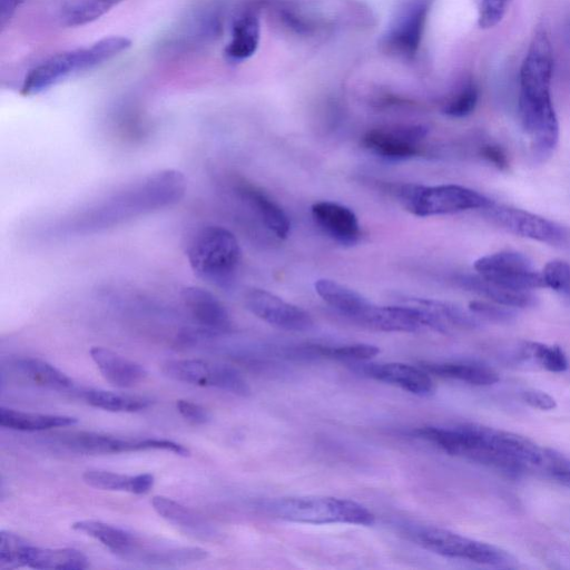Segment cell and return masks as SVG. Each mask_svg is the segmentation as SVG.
<instances>
[{
    "mask_svg": "<svg viewBox=\"0 0 570 570\" xmlns=\"http://www.w3.org/2000/svg\"><path fill=\"white\" fill-rule=\"evenodd\" d=\"M434 441L439 449L451 455L512 475L533 471L546 473L554 452L520 434L475 423L440 426Z\"/></svg>",
    "mask_w": 570,
    "mask_h": 570,
    "instance_id": "6da1fadb",
    "label": "cell"
},
{
    "mask_svg": "<svg viewBox=\"0 0 570 570\" xmlns=\"http://www.w3.org/2000/svg\"><path fill=\"white\" fill-rule=\"evenodd\" d=\"M284 32L317 38L371 26L368 8L357 0H255Z\"/></svg>",
    "mask_w": 570,
    "mask_h": 570,
    "instance_id": "7a4b0ae2",
    "label": "cell"
},
{
    "mask_svg": "<svg viewBox=\"0 0 570 570\" xmlns=\"http://www.w3.org/2000/svg\"><path fill=\"white\" fill-rule=\"evenodd\" d=\"M126 37H108L95 43L56 53L33 67L24 77L21 94L33 96L40 94L62 80L90 70L118 56L130 47Z\"/></svg>",
    "mask_w": 570,
    "mask_h": 570,
    "instance_id": "3957f363",
    "label": "cell"
},
{
    "mask_svg": "<svg viewBox=\"0 0 570 570\" xmlns=\"http://www.w3.org/2000/svg\"><path fill=\"white\" fill-rule=\"evenodd\" d=\"M266 510L278 519L308 524L372 525L374 514L364 505L335 497H291L269 501Z\"/></svg>",
    "mask_w": 570,
    "mask_h": 570,
    "instance_id": "277c9868",
    "label": "cell"
},
{
    "mask_svg": "<svg viewBox=\"0 0 570 570\" xmlns=\"http://www.w3.org/2000/svg\"><path fill=\"white\" fill-rule=\"evenodd\" d=\"M242 250L235 235L225 227L207 225L191 237L187 258L202 279L225 286L240 263Z\"/></svg>",
    "mask_w": 570,
    "mask_h": 570,
    "instance_id": "5b68a950",
    "label": "cell"
},
{
    "mask_svg": "<svg viewBox=\"0 0 570 570\" xmlns=\"http://www.w3.org/2000/svg\"><path fill=\"white\" fill-rule=\"evenodd\" d=\"M389 190L400 199L406 210L420 217L485 209L493 204L487 196L454 184L435 186L401 184L391 185Z\"/></svg>",
    "mask_w": 570,
    "mask_h": 570,
    "instance_id": "8992f818",
    "label": "cell"
},
{
    "mask_svg": "<svg viewBox=\"0 0 570 570\" xmlns=\"http://www.w3.org/2000/svg\"><path fill=\"white\" fill-rule=\"evenodd\" d=\"M407 533L422 548L443 557L497 568H510L515 563V559L509 552L497 546L443 528L419 525L411 528Z\"/></svg>",
    "mask_w": 570,
    "mask_h": 570,
    "instance_id": "52a82bcc",
    "label": "cell"
},
{
    "mask_svg": "<svg viewBox=\"0 0 570 570\" xmlns=\"http://www.w3.org/2000/svg\"><path fill=\"white\" fill-rule=\"evenodd\" d=\"M434 0H401L381 39L386 55L413 60L422 46Z\"/></svg>",
    "mask_w": 570,
    "mask_h": 570,
    "instance_id": "ba28073f",
    "label": "cell"
},
{
    "mask_svg": "<svg viewBox=\"0 0 570 570\" xmlns=\"http://www.w3.org/2000/svg\"><path fill=\"white\" fill-rule=\"evenodd\" d=\"M487 217L503 229L550 246L570 250V227L524 209L494 203L485 208Z\"/></svg>",
    "mask_w": 570,
    "mask_h": 570,
    "instance_id": "9c48e42d",
    "label": "cell"
},
{
    "mask_svg": "<svg viewBox=\"0 0 570 570\" xmlns=\"http://www.w3.org/2000/svg\"><path fill=\"white\" fill-rule=\"evenodd\" d=\"M478 274L498 285L517 291L546 287L542 272L522 253L502 250L478 258L474 262Z\"/></svg>",
    "mask_w": 570,
    "mask_h": 570,
    "instance_id": "30bf717a",
    "label": "cell"
},
{
    "mask_svg": "<svg viewBox=\"0 0 570 570\" xmlns=\"http://www.w3.org/2000/svg\"><path fill=\"white\" fill-rule=\"evenodd\" d=\"M163 372L175 381L193 385L217 387L240 396L250 393L240 373L225 364L204 360H171L163 364Z\"/></svg>",
    "mask_w": 570,
    "mask_h": 570,
    "instance_id": "8fae6325",
    "label": "cell"
},
{
    "mask_svg": "<svg viewBox=\"0 0 570 570\" xmlns=\"http://www.w3.org/2000/svg\"><path fill=\"white\" fill-rule=\"evenodd\" d=\"M519 114L533 156L547 159L559 139V124L550 96L519 97Z\"/></svg>",
    "mask_w": 570,
    "mask_h": 570,
    "instance_id": "7c38bea8",
    "label": "cell"
},
{
    "mask_svg": "<svg viewBox=\"0 0 570 570\" xmlns=\"http://www.w3.org/2000/svg\"><path fill=\"white\" fill-rule=\"evenodd\" d=\"M428 129L422 125H390L368 129L362 145L371 153L389 159H406L421 153Z\"/></svg>",
    "mask_w": 570,
    "mask_h": 570,
    "instance_id": "4fadbf2b",
    "label": "cell"
},
{
    "mask_svg": "<svg viewBox=\"0 0 570 570\" xmlns=\"http://www.w3.org/2000/svg\"><path fill=\"white\" fill-rule=\"evenodd\" d=\"M553 53L549 33L537 28L520 69V95L542 97L550 95Z\"/></svg>",
    "mask_w": 570,
    "mask_h": 570,
    "instance_id": "5bb4252c",
    "label": "cell"
},
{
    "mask_svg": "<svg viewBox=\"0 0 570 570\" xmlns=\"http://www.w3.org/2000/svg\"><path fill=\"white\" fill-rule=\"evenodd\" d=\"M356 323L382 332L412 333L422 328L439 332L434 317L422 306L407 301L405 305H371Z\"/></svg>",
    "mask_w": 570,
    "mask_h": 570,
    "instance_id": "9a60e30c",
    "label": "cell"
},
{
    "mask_svg": "<svg viewBox=\"0 0 570 570\" xmlns=\"http://www.w3.org/2000/svg\"><path fill=\"white\" fill-rule=\"evenodd\" d=\"M245 305L258 318L285 331L304 332L313 326V320L305 309L265 289L248 291Z\"/></svg>",
    "mask_w": 570,
    "mask_h": 570,
    "instance_id": "2e32d148",
    "label": "cell"
},
{
    "mask_svg": "<svg viewBox=\"0 0 570 570\" xmlns=\"http://www.w3.org/2000/svg\"><path fill=\"white\" fill-rule=\"evenodd\" d=\"M71 451L83 454H117L165 449L164 439L131 440L95 432L72 433L62 439Z\"/></svg>",
    "mask_w": 570,
    "mask_h": 570,
    "instance_id": "e0dca14e",
    "label": "cell"
},
{
    "mask_svg": "<svg viewBox=\"0 0 570 570\" xmlns=\"http://www.w3.org/2000/svg\"><path fill=\"white\" fill-rule=\"evenodd\" d=\"M355 370L375 381L397 386L419 396L431 395L434 391L430 374L421 366L404 363H363Z\"/></svg>",
    "mask_w": 570,
    "mask_h": 570,
    "instance_id": "ac0fdd59",
    "label": "cell"
},
{
    "mask_svg": "<svg viewBox=\"0 0 570 570\" xmlns=\"http://www.w3.org/2000/svg\"><path fill=\"white\" fill-rule=\"evenodd\" d=\"M180 295L186 308L205 332L214 335L232 330L227 308L213 293L198 286H187Z\"/></svg>",
    "mask_w": 570,
    "mask_h": 570,
    "instance_id": "d6986e66",
    "label": "cell"
},
{
    "mask_svg": "<svg viewBox=\"0 0 570 570\" xmlns=\"http://www.w3.org/2000/svg\"><path fill=\"white\" fill-rule=\"evenodd\" d=\"M315 223L333 239L351 245L358 240L361 226L354 212L338 203L322 200L311 207Z\"/></svg>",
    "mask_w": 570,
    "mask_h": 570,
    "instance_id": "ffe728a7",
    "label": "cell"
},
{
    "mask_svg": "<svg viewBox=\"0 0 570 570\" xmlns=\"http://www.w3.org/2000/svg\"><path fill=\"white\" fill-rule=\"evenodd\" d=\"M259 9L252 2L234 19L225 56L232 62H242L257 50L261 40Z\"/></svg>",
    "mask_w": 570,
    "mask_h": 570,
    "instance_id": "44dd1931",
    "label": "cell"
},
{
    "mask_svg": "<svg viewBox=\"0 0 570 570\" xmlns=\"http://www.w3.org/2000/svg\"><path fill=\"white\" fill-rule=\"evenodd\" d=\"M90 356L104 379L116 387H134L147 376V371L141 364L109 348L94 346L90 350Z\"/></svg>",
    "mask_w": 570,
    "mask_h": 570,
    "instance_id": "7402d4cb",
    "label": "cell"
},
{
    "mask_svg": "<svg viewBox=\"0 0 570 570\" xmlns=\"http://www.w3.org/2000/svg\"><path fill=\"white\" fill-rule=\"evenodd\" d=\"M236 191L276 237L286 238L288 236L291 223L287 215L265 191L246 180L237 181Z\"/></svg>",
    "mask_w": 570,
    "mask_h": 570,
    "instance_id": "603a6c76",
    "label": "cell"
},
{
    "mask_svg": "<svg viewBox=\"0 0 570 570\" xmlns=\"http://www.w3.org/2000/svg\"><path fill=\"white\" fill-rule=\"evenodd\" d=\"M314 288L327 305L354 322L371 305L362 294L333 279L320 278Z\"/></svg>",
    "mask_w": 570,
    "mask_h": 570,
    "instance_id": "cb8c5ba5",
    "label": "cell"
},
{
    "mask_svg": "<svg viewBox=\"0 0 570 570\" xmlns=\"http://www.w3.org/2000/svg\"><path fill=\"white\" fill-rule=\"evenodd\" d=\"M420 366L429 374L472 385L484 386L499 381L493 368L475 362H422Z\"/></svg>",
    "mask_w": 570,
    "mask_h": 570,
    "instance_id": "d4e9b609",
    "label": "cell"
},
{
    "mask_svg": "<svg viewBox=\"0 0 570 570\" xmlns=\"http://www.w3.org/2000/svg\"><path fill=\"white\" fill-rule=\"evenodd\" d=\"M458 282L463 288L487 297L497 304L511 308L531 307L537 303V297L529 291H517L503 287L481 277L480 275L461 276Z\"/></svg>",
    "mask_w": 570,
    "mask_h": 570,
    "instance_id": "484cf974",
    "label": "cell"
},
{
    "mask_svg": "<svg viewBox=\"0 0 570 570\" xmlns=\"http://www.w3.org/2000/svg\"><path fill=\"white\" fill-rule=\"evenodd\" d=\"M87 557L73 548L49 549L29 544L24 567L50 570H81L88 568Z\"/></svg>",
    "mask_w": 570,
    "mask_h": 570,
    "instance_id": "4316f807",
    "label": "cell"
},
{
    "mask_svg": "<svg viewBox=\"0 0 570 570\" xmlns=\"http://www.w3.org/2000/svg\"><path fill=\"white\" fill-rule=\"evenodd\" d=\"M85 483L88 485L108 491H125L134 494H145L154 485V475L150 473H140L137 475H126L121 473L105 470H87L82 474Z\"/></svg>",
    "mask_w": 570,
    "mask_h": 570,
    "instance_id": "83f0119b",
    "label": "cell"
},
{
    "mask_svg": "<svg viewBox=\"0 0 570 570\" xmlns=\"http://www.w3.org/2000/svg\"><path fill=\"white\" fill-rule=\"evenodd\" d=\"M78 420L69 415L23 412L0 407V425L17 431H43L73 425Z\"/></svg>",
    "mask_w": 570,
    "mask_h": 570,
    "instance_id": "f1b7e54d",
    "label": "cell"
},
{
    "mask_svg": "<svg viewBox=\"0 0 570 570\" xmlns=\"http://www.w3.org/2000/svg\"><path fill=\"white\" fill-rule=\"evenodd\" d=\"M72 529L82 532L117 554L126 558L137 546L138 540L129 532L118 527L97 520H80L72 523Z\"/></svg>",
    "mask_w": 570,
    "mask_h": 570,
    "instance_id": "f546056e",
    "label": "cell"
},
{
    "mask_svg": "<svg viewBox=\"0 0 570 570\" xmlns=\"http://www.w3.org/2000/svg\"><path fill=\"white\" fill-rule=\"evenodd\" d=\"M154 510L165 520L179 527L185 532L197 537L207 538L210 535L209 524L191 509L174 501L173 499L155 495L151 499Z\"/></svg>",
    "mask_w": 570,
    "mask_h": 570,
    "instance_id": "4dcf8cb0",
    "label": "cell"
},
{
    "mask_svg": "<svg viewBox=\"0 0 570 570\" xmlns=\"http://www.w3.org/2000/svg\"><path fill=\"white\" fill-rule=\"evenodd\" d=\"M18 370L33 383L57 391L73 386L72 380L50 363L37 357H23L16 363Z\"/></svg>",
    "mask_w": 570,
    "mask_h": 570,
    "instance_id": "1f68e13d",
    "label": "cell"
},
{
    "mask_svg": "<svg viewBox=\"0 0 570 570\" xmlns=\"http://www.w3.org/2000/svg\"><path fill=\"white\" fill-rule=\"evenodd\" d=\"M81 397L87 404L109 412H137L150 405V400L144 396L96 389L83 391Z\"/></svg>",
    "mask_w": 570,
    "mask_h": 570,
    "instance_id": "d6a6232c",
    "label": "cell"
},
{
    "mask_svg": "<svg viewBox=\"0 0 570 570\" xmlns=\"http://www.w3.org/2000/svg\"><path fill=\"white\" fill-rule=\"evenodd\" d=\"M207 557V551L199 548H167L156 547L151 549H134L126 558L138 559L155 564H180L198 560Z\"/></svg>",
    "mask_w": 570,
    "mask_h": 570,
    "instance_id": "836d02e7",
    "label": "cell"
},
{
    "mask_svg": "<svg viewBox=\"0 0 570 570\" xmlns=\"http://www.w3.org/2000/svg\"><path fill=\"white\" fill-rule=\"evenodd\" d=\"M122 0H71L62 9V20L69 27L87 24Z\"/></svg>",
    "mask_w": 570,
    "mask_h": 570,
    "instance_id": "e575fe53",
    "label": "cell"
},
{
    "mask_svg": "<svg viewBox=\"0 0 570 570\" xmlns=\"http://www.w3.org/2000/svg\"><path fill=\"white\" fill-rule=\"evenodd\" d=\"M520 357L533 361L547 371L554 373L564 372L569 367L567 355L558 345L525 342L520 348Z\"/></svg>",
    "mask_w": 570,
    "mask_h": 570,
    "instance_id": "d590c367",
    "label": "cell"
},
{
    "mask_svg": "<svg viewBox=\"0 0 570 570\" xmlns=\"http://www.w3.org/2000/svg\"><path fill=\"white\" fill-rule=\"evenodd\" d=\"M306 350L313 355L351 362L367 361L380 353V348L377 346L364 343L334 346L314 344L308 345Z\"/></svg>",
    "mask_w": 570,
    "mask_h": 570,
    "instance_id": "8d00e7d4",
    "label": "cell"
},
{
    "mask_svg": "<svg viewBox=\"0 0 570 570\" xmlns=\"http://www.w3.org/2000/svg\"><path fill=\"white\" fill-rule=\"evenodd\" d=\"M478 99L479 88L469 80L445 100L442 112L455 118L469 116L475 109Z\"/></svg>",
    "mask_w": 570,
    "mask_h": 570,
    "instance_id": "74e56055",
    "label": "cell"
},
{
    "mask_svg": "<svg viewBox=\"0 0 570 570\" xmlns=\"http://www.w3.org/2000/svg\"><path fill=\"white\" fill-rule=\"evenodd\" d=\"M30 543L10 531L0 533V569L24 567V556Z\"/></svg>",
    "mask_w": 570,
    "mask_h": 570,
    "instance_id": "f35d334b",
    "label": "cell"
},
{
    "mask_svg": "<svg viewBox=\"0 0 570 570\" xmlns=\"http://www.w3.org/2000/svg\"><path fill=\"white\" fill-rule=\"evenodd\" d=\"M546 287H550L559 295L570 298V263L563 259H553L542 269Z\"/></svg>",
    "mask_w": 570,
    "mask_h": 570,
    "instance_id": "ab89813d",
    "label": "cell"
},
{
    "mask_svg": "<svg viewBox=\"0 0 570 570\" xmlns=\"http://www.w3.org/2000/svg\"><path fill=\"white\" fill-rule=\"evenodd\" d=\"M469 309L476 316L497 323H508L515 317V313L511 307L494 302L473 301L469 304Z\"/></svg>",
    "mask_w": 570,
    "mask_h": 570,
    "instance_id": "60d3db41",
    "label": "cell"
},
{
    "mask_svg": "<svg viewBox=\"0 0 570 570\" xmlns=\"http://www.w3.org/2000/svg\"><path fill=\"white\" fill-rule=\"evenodd\" d=\"M511 0H479L478 23L488 29L497 26L504 17Z\"/></svg>",
    "mask_w": 570,
    "mask_h": 570,
    "instance_id": "b9f144b4",
    "label": "cell"
},
{
    "mask_svg": "<svg viewBox=\"0 0 570 570\" xmlns=\"http://www.w3.org/2000/svg\"><path fill=\"white\" fill-rule=\"evenodd\" d=\"M544 475L570 488V459L556 451Z\"/></svg>",
    "mask_w": 570,
    "mask_h": 570,
    "instance_id": "7bdbcfd3",
    "label": "cell"
},
{
    "mask_svg": "<svg viewBox=\"0 0 570 570\" xmlns=\"http://www.w3.org/2000/svg\"><path fill=\"white\" fill-rule=\"evenodd\" d=\"M176 407L184 419L194 424H205L210 420L209 412L198 403L178 400Z\"/></svg>",
    "mask_w": 570,
    "mask_h": 570,
    "instance_id": "ee69618b",
    "label": "cell"
},
{
    "mask_svg": "<svg viewBox=\"0 0 570 570\" xmlns=\"http://www.w3.org/2000/svg\"><path fill=\"white\" fill-rule=\"evenodd\" d=\"M522 400L531 407L550 411L557 407L554 397L539 390H525L521 394Z\"/></svg>",
    "mask_w": 570,
    "mask_h": 570,
    "instance_id": "f6af8a7d",
    "label": "cell"
},
{
    "mask_svg": "<svg viewBox=\"0 0 570 570\" xmlns=\"http://www.w3.org/2000/svg\"><path fill=\"white\" fill-rule=\"evenodd\" d=\"M480 155L500 170H505L509 167L505 151L497 144L483 145Z\"/></svg>",
    "mask_w": 570,
    "mask_h": 570,
    "instance_id": "bcb514c9",
    "label": "cell"
},
{
    "mask_svg": "<svg viewBox=\"0 0 570 570\" xmlns=\"http://www.w3.org/2000/svg\"><path fill=\"white\" fill-rule=\"evenodd\" d=\"M24 0H0V26L4 28Z\"/></svg>",
    "mask_w": 570,
    "mask_h": 570,
    "instance_id": "7dc6e473",
    "label": "cell"
}]
</instances>
